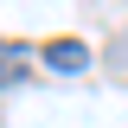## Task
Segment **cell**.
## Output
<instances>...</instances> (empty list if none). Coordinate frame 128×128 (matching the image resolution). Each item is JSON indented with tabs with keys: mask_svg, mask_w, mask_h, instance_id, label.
I'll list each match as a JSON object with an SVG mask.
<instances>
[{
	"mask_svg": "<svg viewBox=\"0 0 128 128\" xmlns=\"http://www.w3.org/2000/svg\"><path fill=\"white\" fill-rule=\"evenodd\" d=\"M0 51H6V45H0ZM0 64H6V58H0Z\"/></svg>",
	"mask_w": 128,
	"mask_h": 128,
	"instance_id": "obj_2",
	"label": "cell"
},
{
	"mask_svg": "<svg viewBox=\"0 0 128 128\" xmlns=\"http://www.w3.org/2000/svg\"><path fill=\"white\" fill-rule=\"evenodd\" d=\"M45 64H51V70H83L90 51H83V38H51V45H45Z\"/></svg>",
	"mask_w": 128,
	"mask_h": 128,
	"instance_id": "obj_1",
	"label": "cell"
}]
</instances>
